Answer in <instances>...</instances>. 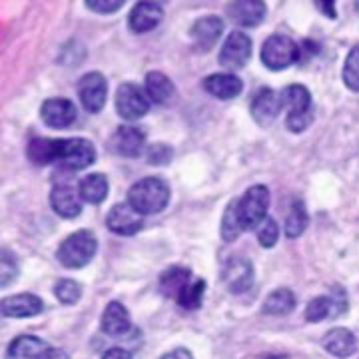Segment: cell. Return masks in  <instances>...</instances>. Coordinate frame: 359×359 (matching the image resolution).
Masks as SVG:
<instances>
[{
  "instance_id": "ba28073f",
  "label": "cell",
  "mask_w": 359,
  "mask_h": 359,
  "mask_svg": "<svg viewBox=\"0 0 359 359\" xmlns=\"http://www.w3.org/2000/svg\"><path fill=\"white\" fill-rule=\"evenodd\" d=\"M78 96L80 102L84 106V110H88L92 114L100 112L108 96V84L106 78L100 72H90L84 78H80L78 84Z\"/></svg>"
},
{
  "instance_id": "8d00e7d4",
  "label": "cell",
  "mask_w": 359,
  "mask_h": 359,
  "mask_svg": "<svg viewBox=\"0 0 359 359\" xmlns=\"http://www.w3.org/2000/svg\"><path fill=\"white\" fill-rule=\"evenodd\" d=\"M16 262L8 252H0V287L8 285L16 278Z\"/></svg>"
},
{
  "instance_id": "f1b7e54d",
  "label": "cell",
  "mask_w": 359,
  "mask_h": 359,
  "mask_svg": "<svg viewBox=\"0 0 359 359\" xmlns=\"http://www.w3.org/2000/svg\"><path fill=\"white\" fill-rule=\"evenodd\" d=\"M28 158L32 164L48 166L54 164V140L50 138H36L28 144Z\"/></svg>"
},
{
  "instance_id": "d6986e66",
  "label": "cell",
  "mask_w": 359,
  "mask_h": 359,
  "mask_svg": "<svg viewBox=\"0 0 359 359\" xmlns=\"http://www.w3.org/2000/svg\"><path fill=\"white\" fill-rule=\"evenodd\" d=\"M44 304L39 295L34 294H20L11 295L0 304V311L6 318H34L42 313Z\"/></svg>"
},
{
  "instance_id": "ee69618b",
  "label": "cell",
  "mask_w": 359,
  "mask_h": 359,
  "mask_svg": "<svg viewBox=\"0 0 359 359\" xmlns=\"http://www.w3.org/2000/svg\"><path fill=\"white\" fill-rule=\"evenodd\" d=\"M156 2H160V4H162V2H166V0H156Z\"/></svg>"
},
{
  "instance_id": "f35d334b",
  "label": "cell",
  "mask_w": 359,
  "mask_h": 359,
  "mask_svg": "<svg viewBox=\"0 0 359 359\" xmlns=\"http://www.w3.org/2000/svg\"><path fill=\"white\" fill-rule=\"evenodd\" d=\"M316 4H318V8L325 16H330V18L337 16V13H335V0H316Z\"/></svg>"
},
{
  "instance_id": "d6a6232c",
  "label": "cell",
  "mask_w": 359,
  "mask_h": 359,
  "mask_svg": "<svg viewBox=\"0 0 359 359\" xmlns=\"http://www.w3.org/2000/svg\"><path fill=\"white\" fill-rule=\"evenodd\" d=\"M344 82L349 90L359 92V44L353 46L344 65Z\"/></svg>"
},
{
  "instance_id": "7bdbcfd3",
  "label": "cell",
  "mask_w": 359,
  "mask_h": 359,
  "mask_svg": "<svg viewBox=\"0 0 359 359\" xmlns=\"http://www.w3.org/2000/svg\"><path fill=\"white\" fill-rule=\"evenodd\" d=\"M271 359H287L285 355H278V358H271Z\"/></svg>"
},
{
  "instance_id": "83f0119b",
  "label": "cell",
  "mask_w": 359,
  "mask_h": 359,
  "mask_svg": "<svg viewBox=\"0 0 359 359\" xmlns=\"http://www.w3.org/2000/svg\"><path fill=\"white\" fill-rule=\"evenodd\" d=\"M308 228V212L302 200H295L292 210L285 218V236L287 238H299Z\"/></svg>"
},
{
  "instance_id": "836d02e7",
  "label": "cell",
  "mask_w": 359,
  "mask_h": 359,
  "mask_svg": "<svg viewBox=\"0 0 359 359\" xmlns=\"http://www.w3.org/2000/svg\"><path fill=\"white\" fill-rule=\"evenodd\" d=\"M242 233V228L238 224V216H236V200L231 202L226 212H224V218H222V238L226 242H233L238 236Z\"/></svg>"
},
{
  "instance_id": "e0dca14e",
  "label": "cell",
  "mask_w": 359,
  "mask_h": 359,
  "mask_svg": "<svg viewBox=\"0 0 359 359\" xmlns=\"http://www.w3.org/2000/svg\"><path fill=\"white\" fill-rule=\"evenodd\" d=\"M50 205L60 218L72 219L78 218L82 212V198L74 188H70L66 184H58L52 188Z\"/></svg>"
},
{
  "instance_id": "44dd1931",
  "label": "cell",
  "mask_w": 359,
  "mask_h": 359,
  "mask_svg": "<svg viewBox=\"0 0 359 359\" xmlns=\"http://www.w3.org/2000/svg\"><path fill=\"white\" fill-rule=\"evenodd\" d=\"M132 330L130 316L120 302H110L102 313V332L112 337H122Z\"/></svg>"
},
{
  "instance_id": "d4e9b609",
  "label": "cell",
  "mask_w": 359,
  "mask_h": 359,
  "mask_svg": "<svg viewBox=\"0 0 359 359\" xmlns=\"http://www.w3.org/2000/svg\"><path fill=\"white\" fill-rule=\"evenodd\" d=\"M190 269L182 268V266H172L168 268L162 278H160V290L162 294L168 295V297H174L178 299V295L184 292V287L190 283Z\"/></svg>"
},
{
  "instance_id": "4316f807",
  "label": "cell",
  "mask_w": 359,
  "mask_h": 359,
  "mask_svg": "<svg viewBox=\"0 0 359 359\" xmlns=\"http://www.w3.org/2000/svg\"><path fill=\"white\" fill-rule=\"evenodd\" d=\"M295 308V295L292 290H287V287H280V290H276V292H271V294L266 297V302H264V313H268V316H285V313H290V311H294Z\"/></svg>"
},
{
  "instance_id": "9c48e42d",
  "label": "cell",
  "mask_w": 359,
  "mask_h": 359,
  "mask_svg": "<svg viewBox=\"0 0 359 359\" xmlns=\"http://www.w3.org/2000/svg\"><path fill=\"white\" fill-rule=\"evenodd\" d=\"M252 56V40L244 32H231L219 52V65L228 70H240Z\"/></svg>"
},
{
  "instance_id": "277c9868",
  "label": "cell",
  "mask_w": 359,
  "mask_h": 359,
  "mask_svg": "<svg viewBox=\"0 0 359 359\" xmlns=\"http://www.w3.org/2000/svg\"><path fill=\"white\" fill-rule=\"evenodd\" d=\"M282 106L287 108V120L285 126L290 132H304L311 122V94L306 86L302 84H292L282 90L280 94Z\"/></svg>"
},
{
  "instance_id": "7c38bea8",
  "label": "cell",
  "mask_w": 359,
  "mask_h": 359,
  "mask_svg": "<svg viewBox=\"0 0 359 359\" xmlns=\"http://www.w3.org/2000/svg\"><path fill=\"white\" fill-rule=\"evenodd\" d=\"M164 18V8L156 0H140L128 16V26L132 32L142 34L148 30H154Z\"/></svg>"
},
{
  "instance_id": "9a60e30c",
  "label": "cell",
  "mask_w": 359,
  "mask_h": 359,
  "mask_svg": "<svg viewBox=\"0 0 359 359\" xmlns=\"http://www.w3.org/2000/svg\"><path fill=\"white\" fill-rule=\"evenodd\" d=\"M282 108V98L271 88L264 86V88H259L254 94L250 110H252V116H254V120H256L257 124L268 126V124H271L278 118Z\"/></svg>"
},
{
  "instance_id": "ab89813d",
  "label": "cell",
  "mask_w": 359,
  "mask_h": 359,
  "mask_svg": "<svg viewBox=\"0 0 359 359\" xmlns=\"http://www.w3.org/2000/svg\"><path fill=\"white\" fill-rule=\"evenodd\" d=\"M102 359H132V353L122 349V347H112L102 355Z\"/></svg>"
},
{
  "instance_id": "e575fe53",
  "label": "cell",
  "mask_w": 359,
  "mask_h": 359,
  "mask_svg": "<svg viewBox=\"0 0 359 359\" xmlns=\"http://www.w3.org/2000/svg\"><path fill=\"white\" fill-rule=\"evenodd\" d=\"M278 238H280V228H278V222L271 218H266L259 224V231H257V242L264 245V248H273L278 244Z\"/></svg>"
},
{
  "instance_id": "6da1fadb",
  "label": "cell",
  "mask_w": 359,
  "mask_h": 359,
  "mask_svg": "<svg viewBox=\"0 0 359 359\" xmlns=\"http://www.w3.org/2000/svg\"><path fill=\"white\" fill-rule=\"evenodd\" d=\"M170 200V188L164 180L144 178L138 180L128 190V204L138 210L142 216H152L162 212Z\"/></svg>"
},
{
  "instance_id": "d590c367",
  "label": "cell",
  "mask_w": 359,
  "mask_h": 359,
  "mask_svg": "<svg viewBox=\"0 0 359 359\" xmlns=\"http://www.w3.org/2000/svg\"><path fill=\"white\" fill-rule=\"evenodd\" d=\"M172 148L170 146H164V144H152V146H148V150H146V160L152 164V166H166L172 162Z\"/></svg>"
},
{
  "instance_id": "30bf717a",
  "label": "cell",
  "mask_w": 359,
  "mask_h": 359,
  "mask_svg": "<svg viewBox=\"0 0 359 359\" xmlns=\"http://www.w3.org/2000/svg\"><path fill=\"white\" fill-rule=\"evenodd\" d=\"M106 226H108V230L114 231L118 236H134L142 230L144 216L138 210H134L128 202L116 204L106 216Z\"/></svg>"
},
{
  "instance_id": "8992f818",
  "label": "cell",
  "mask_w": 359,
  "mask_h": 359,
  "mask_svg": "<svg viewBox=\"0 0 359 359\" xmlns=\"http://www.w3.org/2000/svg\"><path fill=\"white\" fill-rule=\"evenodd\" d=\"M299 60V46L294 40L273 34L262 46V62L269 70H283Z\"/></svg>"
},
{
  "instance_id": "f546056e",
  "label": "cell",
  "mask_w": 359,
  "mask_h": 359,
  "mask_svg": "<svg viewBox=\"0 0 359 359\" xmlns=\"http://www.w3.org/2000/svg\"><path fill=\"white\" fill-rule=\"evenodd\" d=\"M204 292H205V282L204 280H196V282H190L184 292L178 295V306L184 309H198L204 302Z\"/></svg>"
},
{
  "instance_id": "ac0fdd59",
  "label": "cell",
  "mask_w": 359,
  "mask_h": 359,
  "mask_svg": "<svg viewBox=\"0 0 359 359\" xmlns=\"http://www.w3.org/2000/svg\"><path fill=\"white\" fill-rule=\"evenodd\" d=\"M146 148V136L136 126H120L112 136V150L126 158H138Z\"/></svg>"
},
{
  "instance_id": "52a82bcc",
  "label": "cell",
  "mask_w": 359,
  "mask_h": 359,
  "mask_svg": "<svg viewBox=\"0 0 359 359\" xmlns=\"http://www.w3.org/2000/svg\"><path fill=\"white\" fill-rule=\"evenodd\" d=\"M148 108H150L148 96L140 86L130 84V82L120 84V88L116 92V112L124 120H130V122L140 120L142 116L148 112Z\"/></svg>"
},
{
  "instance_id": "5b68a950",
  "label": "cell",
  "mask_w": 359,
  "mask_h": 359,
  "mask_svg": "<svg viewBox=\"0 0 359 359\" xmlns=\"http://www.w3.org/2000/svg\"><path fill=\"white\" fill-rule=\"evenodd\" d=\"M96 148L90 140L84 138H56L54 140V162L62 164L68 170H84L94 164Z\"/></svg>"
},
{
  "instance_id": "7a4b0ae2",
  "label": "cell",
  "mask_w": 359,
  "mask_h": 359,
  "mask_svg": "<svg viewBox=\"0 0 359 359\" xmlns=\"http://www.w3.org/2000/svg\"><path fill=\"white\" fill-rule=\"evenodd\" d=\"M96 250H98L96 236L88 230H80L68 236L60 244L56 257L65 268L80 269L88 266L90 259L96 256Z\"/></svg>"
},
{
  "instance_id": "3957f363",
  "label": "cell",
  "mask_w": 359,
  "mask_h": 359,
  "mask_svg": "<svg viewBox=\"0 0 359 359\" xmlns=\"http://www.w3.org/2000/svg\"><path fill=\"white\" fill-rule=\"evenodd\" d=\"M269 208V190L266 186H252L248 188L245 194L236 200V216L242 231L254 230L257 228L266 216H268Z\"/></svg>"
},
{
  "instance_id": "4fadbf2b",
  "label": "cell",
  "mask_w": 359,
  "mask_h": 359,
  "mask_svg": "<svg viewBox=\"0 0 359 359\" xmlns=\"http://www.w3.org/2000/svg\"><path fill=\"white\" fill-rule=\"evenodd\" d=\"M266 2L264 0H231L226 14L233 25L257 26L266 18Z\"/></svg>"
},
{
  "instance_id": "5bb4252c",
  "label": "cell",
  "mask_w": 359,
  "mask_h": 359,
  "mask_svg": "<svg viewBox=\"0 0 359 359\" xmlns=\"http://www.w3.org/2000/svg\"><path fill=\"white\" fill-rule=\"evenodd\" d=\"M40 116L50 128H68L76 120V106L66 98H50L42 104Z\"/></svg>"
},
{
  "instance_id": "cb8c5ba5",
  "label": "cell",
  "mask_w": 359,
  "mask_h": 359,
  "mask_svg": "<svg viewBox=\"0 0 359 359\" xmlns=\"http://www.w3.org/2000/svg\"><path fill=\"white\" fill-rule=\"evenodd\" d=\"M78 194L82 202L88 204H102L108 196V180L104 174H90L78 184Z\"/></svg>"
},
{
  "instance_id": "2e32d148",
  "label": "cell",
  "mask_w": 359,
  "mask_h": 359,
  "mask_svg": "<svg viewBox=\"0 0 359 359\" xmlns=\"http://www.w3.org/2000/svg\"><path fill=\"white\" fill-rule=\"evenodd\" d=\"M222 32H224V20L219 16H204V18L196 20L190 28L194 46L202 52L210 50L219 40Z\"/></svg>"
},
{
  "instance_id": "8fae6325",
  "label": "cell",
  "mask_w": 359,
  "mask_h": 359,
  "mask_svg": "<svg viewBox=\"0 0 359 359\" xmlns=\"http://www.w3.org/2000/svg\"><path fill=\"white\" fill-rule=\"evenodd\" d=\"M222 280L226 283V287L230 290V294H244L252 287L254 283V266L250 259L245 257H231L226 264Z\"/></svg>"
},
{
  "instance_id": "1f68e13d",
  "label": "cell",
  "mask_w": 359,
  "mask_h": 359,
  "mask_svg": "<svg viewBox=\"0 0 359 359\" xmlns=\"http://www.w3.org/2000/svg\"><path fill=\"white\" fill-rule=\"evenodd\" d=\"M54 294L58 297L60 304L65 306H74L82 297V285L74 280H60L54 285Z\"/></svg>"
},
{
  "instance_id": "603a6c76",
  "label": "cell",
  "mask_w": 359,
  "mask_h": 359,
  "mask_svg": "<svg viewBox=\"0 0 359 359\" xmlns=\"http://www.w3.org/2000/svg\"><path fill=\"white\" fill-rule=\"evenodd\" d=\"M144 88H146L148 100H154L156 104H168L176 94L174 82L170 80V76H166L164 72H158V70L146 74Z\"/></svg>"
},
{
  "instance_id": "74e56055",
  "label": "cell",
  "mask_w": 359,
  "mask_h": 359,
  "mask_svg": "<svg viewBox=\"0 0 359 359\" xmlns=\"http://www.w3.org/2000/svg\"><path fill=\"white\" fill-rule=\"evenodd\" d=\"M124 2L126 0H86V6L92 13L112 14L116 11H120L124 6Z\"/></svg>"
},
{
  "instance_id": "b9f144b4",
  "label": "cell",
  "mask_w": 359,
  "mask_h": 359,
  "mask_svg": "<svg viewBox=\"0 0 359 359\" xmlns=\"http://www.w3.org/2000/svg\"><path fill=\"white\" fill-rule=\"evenodd\" d=\"M162 359H194L192 353L188 351V349H184V347H180V349H174V351H170L166 353Z\"/></svg>"
},
{
  "instance_id": "60d3db41",
  "label": "cell",
  "mask_w": 359,
  "mask_h": 359,
  "mask_svg": "<svg viewBox=\"0 0 359 359\" xmlns=\"http://www.w3.org/2000/svg\"><path fill=\"white\" fill-rule=\"evenodd\" d=\"M36 359H68V353L62 349H56V347H48Z\"/></svg>"
},
{
  "instance_id": "484cf974",
  "label": "cell",
  "mask_w": 359,
  "mask_h": 359,
  "mask_svg": "<svg viewBox=\"0 0 359 359\" xmlns=\"http://www.w3.org/2000/svg\"><path fill=\"white\" fill-rule=\"evenodd\" d=\"M48 344L42 341L34 335H20L16 337L13 344L8 346V358L11 359H36L44 351L48 349Z\"/></svg>"
},
{
  "instance_id": "4dcf8cb0",
  "label": "cell",
  "mask_w": 359,
  "mask_h": 359,
  "mask_svg": "<svg viewBox=\"0 0 359 359\" xmlns=\"http://www.w3.org/2000/svg\"><path fill=\"white\" fill-rule=\"evenodd\" d=\"M330 316H335V306L334 299L327 297V295H320V297H313L306 308V320L309 323H318V321L325 320Z\"/></svg>"
},
{
  "instance_id": "ffe728a7",
  "label": "cell",
  "mask_w": 359,
  "mask_h": 359,
  "mask_svg": "<svg viewBox=\"0 0 359 359\" xmlns=\"http://www.w3.org/2000/svg\"><path fill=\"white\" fill-rule=\"evenodd\" d=\"M355 347H358L355 335L346 327H334L323 335V349L332 353L334 358H349L355 353Z\"/></svg>"
},
{
  "instance_id": "7402d4cb",
  "label": "cell",
  "mask_w": 359,
  "mask_h": 359,
  "mask_svg": "<svg viewBox=\"0 0 359 359\" xmlns=\"http://www.w3.org/2000/svg\"><path fill=\"white\" fill-rule=\"evenodd\" d=\"M204 88L208 94L216 96L219 100H231L242 94L244 82L233 74H212L204 78Z\"/></svg>"
}]
</instances>
